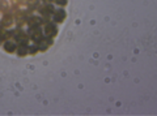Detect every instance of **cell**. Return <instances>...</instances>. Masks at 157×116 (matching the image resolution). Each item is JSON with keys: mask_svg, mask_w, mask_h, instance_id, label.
Here are the masks:
<instances>
[{"mask_svg": "<svg viewBox=\"0 0 157 116\" xmlns=\"http://www.w3.org/2000/svg\"><path fill=\"white\" fill-rule=\"evenodd\" d=\"M26 33L29 35V39H30V42H34V43H38L43 37H45L42 26H39V27H29L26 30Z\"/></svg>", "mask_w": 157, "mask_h": 116, "instance_id": "obj_1", "label": "cell"}, {"mask_svg": "<svg viewBox=\"0 0 157 116\" xmlns=\"http://www.w3.org/2000/svg\"><path fill=\"white\" fill-rule=\"evenodd\" d=\"M47 3H50V4H54V3H55V0H46V3H45V4H47Z\"/></svg>", "mask_w": 157, "mask_h": 116, "instance_id": "obj_14", "label": "cell"}, {"mask_svg": "<svg viewBox=\"0 0 157 116\" xmlns=\"http://www.w3.org/2000/svg\"><path fill=\"white\" fill-rule=\"evenodd\" d=\"M4 51L8 52V54H13V52H16L17 50V43L14 42L13 39H8L4 42Z\"/></svg>", "mask_w": 157, "mask_h": 116, "instance_id": "obj_7", "label": "cell"}, {"mask_svg": "<svg viewBox=\"0 0 157 116\" xmlns=\"http://www.w3.org/2000/svg\"><path fill=\"white\" fill-rule=\"evenodd\" d=\"M41 4H42L41 0H28L25 5H26L28 9H30V11H37L38 7L41 5Z\"/></svg>", "mask_w": 157, "mask_h": 116, "instance_id": "obj_9", "label": "cell"}, {"mask_svg": "<svg viewBox=\"0 0 157 116\" xmlns=\"http://www.w3.org/2000/svg\"><path fill=\"white\" fill-rule=\"evenodd\" d=\"M26 25L29 27H39V26H42V17L39 16V14H33V16L29 17Z\"/></svg>", "mask_w": 157, "mask_h": 116, "instance_id": "obj_6", "label": "cell"}, {"mask_svg": "<svg viewBox=\"0 0 157 116\" xmlns=\"http://www.w3.org/2000/svg\"><path fill=\"white\" fill-rule=\"evenodd\" d=\"M54 45V38H50V37H43L41 41L37 43L38 46V51L39 52H46L48 48Z\"/></svg>", "mask_w": 157, "mask_h": 116, "instance_id": "obj_4", "label": "cell"}, {"mask_svg": "<svg viewBox=\"0 0 157 116\" xmlns=\"http://www.w3.org/2000/svg\"><path fill=\"white\" fill-rule=\"evenodd\" d=\"M55 3H56L60 8H63V7H66V5H67L68 0H55Z\"/></svg>", "mask_w": 157, "mask_h": 116, "instance_id": "obj_13", "label": "cell"}, {"mask_svg": "<svg viewBox=\"0 0 157 116\" xmlns=\"http://www.w3.org/2000/svg\"><path fill=\"white\" fill-rule=\"evenodd\" d=\"M58 26L55 22L50 21L48 24H46L45 26H43V34L45 37H50V38H55L58 35Z\"/></svg>", "mask_w": 157, "mask_h": 116, "instance_id": "obj_2", "label": "cell"}, {"mask_svg": "<svg viewBox=\"0 0 157 116\" xmlns=\"http://www.w3.org/2000/svg\"><path fill=\"white\" fill-rule=\"evenodd\" d=\"M67 18V12L63 8H55V11L52 13L51 21L55 24H62Z\"/></svg>", "mask_w": 157, "mask_h": 116, "instance_id": "obj_5", "label": "cell"}, {"mask_svg": "<svg viewBox=\"0 0 157 116\" xmlns=\"http://www.w3.org/2000/svg\"><path fill=\"white\" fill-rule=\"evenodd\" d=\"M14 25H16V27H24L26 25V20L24 17L16 18V20H14Z\"/></svg>", "mask_w": 157, "mask_h": 116, "instance_id": "obj_12", "label": "cell"}, {"mask_svg": "<svg viewBox=\"0 0 157 116\" xmlns=\"http://www.w3.org/2000/svg\"><path fill=\"white\" fill-rule=\"evenodd\" d=\"M0 25H2V27H4V29H11L14 25L13 14L11 12H9V13H4L2 16V18H0Z\"/></svg>", "mask_w": 157, "mask_h": 116, "instance_id": "obj_3", "label": "cell"}, {"mask_svg": "<svg viewBox=\"0 0 157 116\" xmlns=\"http://www.w3.org/2000/svg\"><path fill=\"white\" fill-rule=\"evenodd\" d=\"M11 12V4L8 0H0V13H9Z\"/></svg>", "mask_w": 157, "mask_h": 116, "instance_id": "obj_10", "label": "cell"}, {"mask_svg": "<svg viewBox=\"0 0 157 116\" xmlns=\"http://www.w3.org/2000/svg\"><path fill=\"white\" fill-rule=\"evenodd\" d=\"M28 51H29V55H32V56H34V55H37L38 54V46H37V43H34V42H32V43H29V47H28Z\"/></svg>", "mask_w": 157, "mask_h": 116, "instance_id": "obj_11", "label": "cell"}, {"mask_svg": "<svg viewBox=\"0 0 157 116\" xmlns=\"http://www.w3.org/2000/svg\"><path fill=\"white\" fill-rule=\"evenodd\" d=\"M28 47H29L28 45H17V50H16L17 55H18L20 57H25V56H28V55H29Z\"/></svg>", "mask_w": 157, "mask_h": 116, "instance_id": "obj_8", "label": "cell"}]
</instances>
